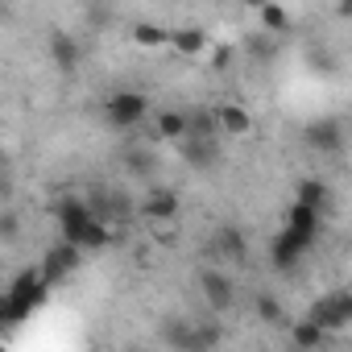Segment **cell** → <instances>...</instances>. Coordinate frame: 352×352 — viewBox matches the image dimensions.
Here are the masks:
<instances>
[{"label": "cell", "mask_w": 352, "mask_h": 352, "mask_svg": "<svg viewBox=\"0 0 352 352\" xmlns=\"http://www.w3.org/2000/svg\"><path fill=\"white\" fill-rule=\"evenodd\" d=\"M149 116V100L141 96V91H112L108 100H104V120L112 124V129H133V124H141Z\"/></svg>", "instance_id": "1"}, {"label": "cell", "mask_w": 352, "mask_h": 352, "mask_svg": "<svg viewBox=\"0 0 352 352\" xmlns=\"http://www.w3.org/2000/svg\"><path fill=\"white\" fill-rule=\"evenodd\" d=\"M302 145H307L311 153H323V157L340 153V149H344V120H336V116L307 120V124H302Z\"/></svg>", "instance_id": "2"}, {"label": "cell", "mask_w": 352, "mask_h": 352, "mask_svg": "<svg viewBox=\"0 0 352 352\" xmlns=\"http://www.w3.org/2000/svg\"><path fill=\"white\" fill-rule=\"evenodd\" d=\"M195 286H199V298H204L216 315H228V311L236 307V286H232L228 274H220V270H199V274H195Z\"/></svg>", "instance_id": "3"}, {"label": "cell", "mask_w": 352, "mask_h": 352, "mask_svg": "<svg viewBox=\"0 0 352 352\" xmlns=\"http://www.w3.org/2000/svg\"><path fill=\"white\" fill-rule=\"evenodd\" d=\"M87 204H91V212H96L100 220H108V224H129V220H133V199H129L120 187H96V191L87 195Z\"/></svg>", "instance_id": "4"}, {"label": "cell", "mask_w": 352, "mask_h": 352, "mask_svg": "<svg viewBox=\"0 0 352 352\" xmlns=\"http://www.w3.org/2000/svg\"><path fill=\"white\" fill-rule=\"evenodd\" d=\"M307 249H311V241H307V236H298L294 228H282V232L274 236V245H270V265H274V270H282V274H290Z\"/></svg>", "instance_id": "5"}, {"label": "cell", "mask_w": 352, "mask_h": 352, "mask_svg": "<svg viewBox=\"0 0 352 352\" xmlns=\"http://www.w3.org/2000/svg\"><path fill=\"white\" fill-rule=\"evenodd\" d=\"M179 195L174 191H166V187H153L145 199H141V208H137V216L149 224V220H179Z\"/></svg>", "instance_id": "6"}, {"label": "cell", "mask_w": 352, "mask_h": 352, "mask_svg": "<svg viewBox=\"0 0 352 352\" xmlns=\"http://www.w3.org/2000/svg\"><path fill=\"white\" fill-rule=\"evenodd\" d=\"M79 261H83V249H79V245H71V241H58V245L46 253L42 274H46V282H58V278H67Z\"/></svg>", "instance_id": "7"}, {"label": "cell", "mask_w": 352, "mask_h": 352, "mask_svg": "<svg viewBox=\"0 0 352 352\" xmlns=\"http://www.w3.org/2000/svg\"><path fill=\"white\" fill-rule=\"evenodd\" d=\"M157 340H162L166 348H183V352L199 348L195 323H191V319H179V315H170V319H162V323H157Z\"/></svg>", "instance_id": "8"}, {"label": "cell", "mask_w": 352, "mask_h": 352, "mask_svg": "<svg viewBox=\"0 0 352 352\" xmlns=\"http://www.w3.org/2000/svg\"><path fill=\"white\" fill-rule=\"evenodd\" d=\"M79 58H83L79 42H75L67 30H54V34H50V63H54L58 71H75V67H79Z\"/></svg>", "instance_id": "9"}, {"label": "cell", "mask_w": 352, "mask_h": 352, "mask_svg": "<svg viewBox=\"0 0 352 352\" xmlns=\"http://www.w3.org/2000/svg\"><path fill=\"white\" fill-rule=\"evenodd\" d=\"M216 249H220V257L232 261V265H245V261H249V241H245V232H241L236 224H224V228L216 232Z\"/></svg>", "instance_id": "10"}, {"label": "cell", "mask_w": 352, "mask_h": 352, "mask_svg": "<svg viewBox=\"0 0 352 352\" xmlns=\"http://www.w3.org/2000/svg\"><path fill=\"white\" fill-rule=\"evenodd\" d=\"M319 208H311V204H302V199H294L290 204V212H286V228H294L298 236H307V241H315V232H319Z\"/></svg>", "instance_id": "11"}, {"label": "cell", "mask_w": 352, "mask_h": 352, "mask_svg": "<svg viewBox=\"0 0 352 352\" xmlns=\"http://www.w3.org/2000/svg\"><path fill=\"white\" fill-rule=\"evenodd\" d=\"M170 50H174V54H183V58H195V54H204V50H208V34H204V30H195V25L174 30Z\"/></svg>", "instance_id": "12"}, {"label": "cell", "mask_w": 352, "mask_h": 352, "mask_svg": "<svg viewBox=\"0 0 352 352\" xmlns=\"http://www.w3.org/2000/svg\"><path fill=\"white\" fill-rule=\"evenodd\" d=\"M216 116H220V129H224V133H232V137L253 133V112H249L245 104H224Z\"/></svg>", "instance_id": "13"}, {"label": "cell", "mask_w": 352, "mask_h": 352, "mask_svg": "<svg viewBox=\"0 0 352 352\" xmlns=\"http://www.w3.org/2000/svg\"><path fill=\"white\" fill-rule=\"evenodd\" d=\"M327 336H331V331L319 327L311 315L298 319V323H290V344H294V348H319V344H327Z\"/></svg>", "instance_id": "14"}, {"label": "cell", "mask_w": 352, "mask_h": 352, "mask_svg": "<svg viewBox=\"0 0 352 352\" xmlns=\"http://www.w3.org/2000/svg\"><path fill=\"white\" fill-rule=\"evenodd\" d=\"M187 124H191V116L187 112H174V108L157 112V120H153V129H157L162 141H183L187 137Z\"/></svg>", "instance_id": "15"}, {"label": "cell", "mask_w": 352, "mask_h": 352, "mask_svg": "<svg viewBox=\"0 0 352 352\" xmlns=\"http://www.w3.org/2000/svg\"><path fill=\"white\" fill-rule=\"evenodd\" d=\"M183 162L208 170V166L216 162V141H212V137H183Z\"/></svg>", "instance_id": "16"}, {"label": "cell", "mask_w": 352, "mask_h": 352, "mask_svg": "<svg viewBox=\"0 0 352 352\" xmlns=\"http://www.w3.org/2000/svg\"><path fill=\"white\" fill-rule=\"evenodd\" d=\"M108 241H112V224L96 216V220L79 232V241H75V245H79L83 253H100V249H108Z\"/></svg>", "instance_id": "17"}, {"label": "cell", "mask_w": 352, "mask_h": 352, "mask_svg": "<svg viewBox=\"0 0 352 352\" xmlns=\"http://www.w3.org/2000/svg\"><path fill=\"white\" fill-rule=\"evenodd\" d=\"M170 38H174V30H162V25H153V21H137V25H133V42L145 46V50L170 46Z\"/></svg>", "instance_id": "18"}, {"label": "cell", "mask_w": 352, "mask_h": 352, "mask_svg": "<svg viewBox=\"0 0 352 352\" xmlns=\"http://www.w3.org/2000/svg\"><path fill=\"white\" fill-rule=\"evenodd\" d=\"M294 199H302V204H311V208H327V199H331V191H327V183L323 179H302L298 183V191H294Z\"/></svg>", "instance_id": "19"}, {"label": "cell", "mask_w": 352, "mask_h": 352, "mask_svg": "<svg viewBox=\"0 0 352 352\" xmlns=\"http://www.w3.org/2000/svg\"><path fill=\"white\" fill-rule=\"evenodd\" d=\"M257 319H261L265 327H286V323H290V315L282 311V302H278L274 294H257Z\"/></svg>", "instance_id": "20"}, {"label": "cell", "mask_w": 352, "mask_h": 352, "mask_svg": "<svg viewBox=\"0 0 352 352\" xmlns=\"http://www.w3.org/2000/svg\"><path fill=\"white\" fill-rule=\"evenodd\" d=\"M257 17H261V25L270 30V34H290V13L278 5V0H270V5H261L257 9Z\"/></svg>", "instance_id": "21"}, {"label": "cell", "mask_w": 352, "mask_h": 352, "mask_svg": "<svg viewBox=\"0 0 352 352\" xmlns=\"http://www.w3.org/2000/svg\"><path fill=\"white\" fill-rule=\"evenodd\" d=\"M153 166H157V162H153L149 149H129V153H124V170L133 174V179H149Z\"/></svg>", "instance_id": "22"}, {"label": "cell", "mask_w": 352, "mask_h": 352, "mask_svg": "<svg viewBox=\"0 0 352 352\" xmlns=\"http://www.w3.org/2000/svg\"><path fill=\"white\" fill-rule=\"evenodd\" d=\"M149 232H153V241L162 245V249H174L179 245V220H149Z\"/></svg>", "instance_id": "23"}, {"label": "cell", "mask_w": 352, "mask_h": 352, "mask_svg": "<svg viewBox=\"0 0 352 352\" xmlns=\"http://www.w3.org/2000/svg\"><path fill=\"white\" fill-rule=\"evenodd\" d=\"M216 133H220V116L216 112H191L187 137H216Z\"/></svg>", "instance_id": "24"}, {"label": "cell", "mask_w": 352, "mask_h": 352, "mask_svg": "<svg viewBox=\"0 0 352 352\" xmlns=\"http://www.w3.org/2000/svg\"><path fill=\"white\" fill-rule=\"evenodd\" d=\"M195 336H199V352L204 348H216V344H224V331H220V323H195Z\"/></svg>", "instance_id": "25"}, {"label": "cell", "mask_w": 352, "mask_h": 352, "mask_svg": "<svg viewBox=\"0 0 352 352\" xmlns=\"http://www.w3.org/2000/svg\"><path fill=\"white\" fill-rule=\"evenodd\" d=\"M336 17L340 21H352V0H336Z\"/></svg>", "instance_id": "26"}, {"label": "cell", "mask_w": 352, "mask_h": 352, "mask_svg": "<svg viewBox=\"0 0 352 352\" xmlns=\"http://www.w3.org/2000/svg\"><path fill=\"white\" fill-rule=\"evenodd\" d=\"M245 5H249V9H261V5H270V0H245Z\"/></svg>", "instance_id": "27"}]
</instances>
